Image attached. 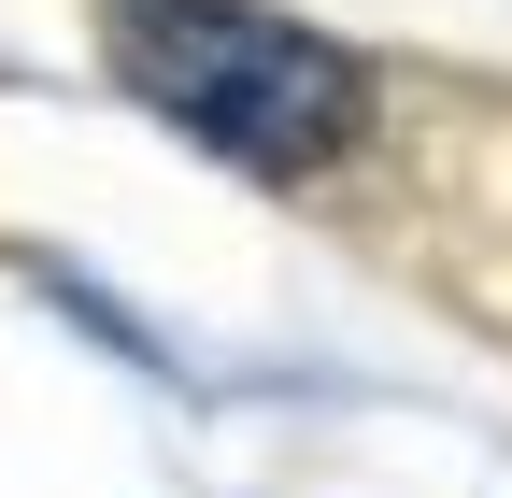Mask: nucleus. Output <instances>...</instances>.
<instances>
[{
  "mask_svg": "<svg viewBox=\"0 0 512 498\" xmlns=\"http://www.w3.org/2000/svg\"><path fill=\"white\" fill-rule=\"evenodd\" d=\"M114 86L157 114V129L214 143L242 171H328L370 129V72L299 29V15H256V0H114L100 15Z\"/></svg>",
  "mask_w": 512,
  "mask_h": 498,
  "instance_id": "obj_1",
  "label": "nucleus"
}]
</instances>
